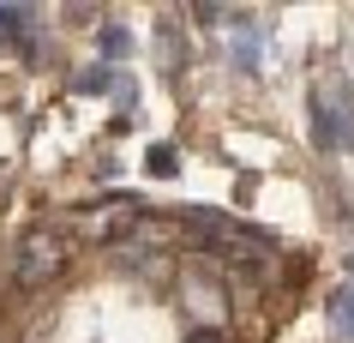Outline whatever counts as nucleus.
Returning <instances> with one entry per match:
<instances>
[{
  "instance_id": "39448f33",
  "label": "nucleus",
  "mask_w": 354,
  "mask_h": 343,
  "mask_svg": "<svg viewBox=\"0 0 354 343\" xmlns=\"http://www.w3.org/2000/svg\"><path fill=\"white\" fill-rule=\"evenodd\" d=\"M330 325H336V337H354V283H342L330 295Z\"/></svg>"
},
{
  "instance_id": "7ed1b4c3",
  "label": "nucleus",
  "mask_w": 354,
  "mask_h": 343,
  "mask_svg": "<svg viewBox=\"0 0 354 343\" xmlns=\"http://www.w3.org/2000/svg\"><path fill=\"white\" fill-rule=\"evenodd\" d=\"M313 145L318 151H342L354 145V91L342 85H313Z\"/></svg>"
},
{
  "instance_id": "0eeeda50",
  "label": "nucleus",
  "mask_w": 354,
  "mask_h": 343,
  "mask_svg": "<svg viewBox=\"0 0 354 343\" xmlns=\"http://www.w3.org/2000/svg\"><path fill=\"white\" fill-rule=\"evenodd\" d=\"M180 169V157L168 151V145H156V151H150V175H174Z\"/></svg>"
},
{
  "instance_id": "20e7f679",
  "label": "nucleus",
  "mask_w": 354,
  "mask_h": 343,
  "mask_svg": "<svg viewBox=\"0 0 354 343\" xmlns=\"http://www.w3.org/2000/svg\"><path fill=\"white\" fill-rule=\"evenodd\" d=\"M30 6H12V0H0V42L6 49H19V55H30L37 49V30H30Z\"/></svg>"
},
{
  "instance_id": "f257e3e1",
  "label": "nucleus",
  "mask_w": 354,
  "mask_h": 343,
  "mask_svg": "<svg viewBox=\"0 0 354 343\" xmlns=\"http://www.w3.org/2000/svg\"><path fill=\"white\" fill-rule=\"evenodd\" d=\"M187 235H192V247L216 253V259H228V265H246V271H264V259H270V235H264V229L234 223V217L205 211V205L187 211Z\"/></svg>"
},
{
  "instance_id": "6e6552de",
  "label": "nucleus",
  "mask_w": 354,
  "mask_h": 343,
  "mask_svg": "<svg viewBox=\"0 0 354 343\" xmlns=\"http://www.w3.org/2000/svg\"><path fill=\"white\" fill-rule=\"evenodd\" d=\"M192 343H228V337H216V331H198V337H192Z\"/></svg>"
},
{
  "instance_id": "f03ea898",
  "label": "nucleus",
  "mask_w": 354,
  "mask_h": 343,
  "mask_svg": "<svg viewBox=\"0 0 354 343\" xmlns=\"http://www.w3.org/2000/svg\"><path fill=\"white\" fill-rule=\"evenodd\" d=\"M66 253L73 247H66L60 229H30L19 241V253H12V283L19 289H48L60 271H66Z\"/></svg>"
},
{
  "instance_id": "423d86ee",
  "label": "nucleus",
  "mask_w": 354,
  "mask_h": 343,
  "mask_svg": "<svg viewBox=\"0 0 354 343\" xmlns=\"http://www.w3.org/2000/svg\"><path fill=\"white\" fill-rule=\"evenodd\" d=\"M127 49H132V37L120 30V24H109V30H102V55H109V60H120Z\"/></svg>"
}]
</instances>
